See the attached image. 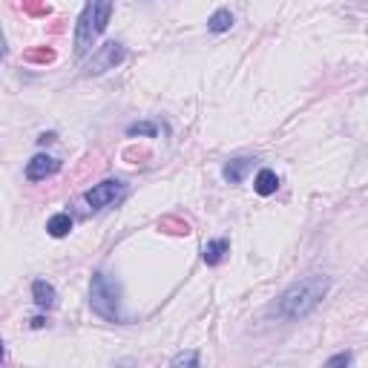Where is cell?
Masks as SVG:
<instances>
[{
    "label": "cell",
    "mask_w": 368,
    "mask_h": 368,
    "mask_svg": "<svg viewBox=\"0 0 368 368\" xmlns=\"http://www.w3.org/2000/svg\"><path fill=\"white\" fill-rule=\"evenodd\" d=\"M331 288V279L326 273H311L305 279L294 282L282 296H279L273 305H271V317L282 319V322H294V319H302L317 311V305L326 299Z\"/></svg>",
    "instance_id": "obj_1"
},
{
    "label": "cell",
    "mask_w": 368,
    "mask_h": 368,
    "mask_svg": "<svg viewBox=\"0 0 368 368\" xmlns=\"http://www.w3.org/2000/svg\"><path fill=\"white\" fill-rule=\"evenodd\" d=\"M90 308L106 319V322H121L124 314H121V285L115 282L113 276L106 273H95L93 282H90Z\"/></svg>",
    "instance_id": "obj_2"
},
{
    "label": "cell",
    "mask_w": 368,
    "mask_h": 368,
    "mask_svg": "<svg viewBox=\"0 0 368 368\" xmlns=\"http://www.w3.org/2000/svg\"><path fill=\"white\" fill-rule=\"evenodd\" d=\"M127 193V184L118 182V179H106L101 184H95L93 190H86L83 193V202L90 205L93 210H104V207H113L121 196Z\"/></svg>",
    "instance_id": "obj_3"
},
{
    "label": "cell",
    "mask_w": 368,
    "mask_h": 368,
    "mask_svg": "<svg viewBox=\"0 0 368 368\" xmlns=\"http://www.w3.org/2000/svg\"><path fill=\"white\" fill-rule=\"evenodd\" d=\"M124 47L121 43H104V47L93 55V61H90V75H101V72H106V70H115L118 63L124 61Z\"/></svg>",
    "instance_id": "obj_4"
},
{
    "label": "cell",
    "mask_w": 368,
    "mask_h": 368,
    "mask_svg": "<svg viewBox=\"0 0 368 368\" xmlns=\"http://www.w3.org/2000/svg\"><path fill=\"white\" fill-rule=\"evenodd\" d=\"M95 40V29H93V3L83 9V15L78 17V29H75V55H86Z\"/></svg>",
    "instance_id": "obj_5"
},
{
    "label": "cell",
    "mask_w": 368,
    "mask_h": 368,
    "mask_svg": "<svg viewBox=\"0 0 368 368\" xmlns=\"http://www.w3.org/2000/svg\"><path fill=\"white\" fill-rule=\"evenodd\" d=\"M58 170H61V161H58V159H49V156L38 153V156L26 164V179H29V182H43V179L55 176Z\"/></svg>",
    "instance_id": "obj_6"
},
{
    "label": "cell",
    "mask_w": 368,
    "mask_h": 368,
    "mask_svg": "<svg viewBox=\"0 0 368 368\" xmlns=\"http://www.w3.org/2000/svg\"><path fill=\"white\" fill-rule=\"evenodd\" d=\"M32 299H35L38 308L49 311V308H55L58 294H55V288L47 282V279H35V282H32Z\"/></svg>",
    "instance_id": "obj_7"
},
{
    "label": "cell",
    "mask_w": 368,
    "mask_h": 368,
    "mask_svg": "<svg viewBox=\"0 0 368 368\" xmlns=\"http://www.w3.org/2000/svg\"><path fill=\"white\" fill-rule=\"evenodd\" d=\"M250 167H253V159H248V156L233 159V161H227V164L222 167V179H225V182H230V184H239Z\"/></svg>",
    "instance_id": "obj_8"
},
{
    "label": "cell",
    "mask_w": 368,
    "mask_h": 368,
    "mask_svg": "<svg viewBox=\"0 0 368 368\" xmlns=\"http://www.w3.org/2000/svg\"><path fill=\"white\" fill-rule=\"evenodd\" d=\"M110 17H113V0H95L93 3V29H95V35H101L106 29Z\"/></svg>",
    "instance_id": "obj_9"
},
{
    "label": "cell",
    "mask_w": 368,
    "mask_h": 368,
    "mask_svg": "<svg viewBox=\"0 0 368 368\" xmlns=\"http://www.w3.org/2000/svg\"><path fill=\"white\" fill-rule=\"evenodd\" d=\"M253 190L259 193V196H273V193L279 190V176L273 170H259L256 182H253Z\"/></svg>",
    "instance_id": "obj_10"
},
{
    "label": "cell",
    "mask_w": 368,
    "mask_h": 368,
    "mask_svg": "<svg viewBox=\"0 0 368 368\" xmlns=\"http://www.w3.org/2000/svg\"><path fill=\"white\" fill-rule=\"evenodd\" d=\"M227 250H230L227 239H213V242H207V245L202 248V259H205L207 265H219Z\"/></svg>",
    "instance_id": "obj_11"
},
{
    "label": "cell",
    "mask_w": 368,
    "mask_h": 368,
    "mask_svg": "<svg viewBox=\"0 0 368 368\" xmlns=\"http://www.w3.org/2000/svg\"><path fill=\"white\" fill-rule=\"evenodd\" d=\"M70 230H72V216L70 213H55L52 219L47 222V233L55 236V239H63Z\"/></svg>",
    "instance_id": "obj_12"
},
{
    "label": "cell",
    "mask_w": 368,
    "mask_h": 368,
    "mask_svg": "<svg viewBox=\"0 0 368 368\" xmlns=\"http://www.w3.org/2000/svg\"><path fill=\"white\" fill-rule=\"evenodd\" d=\"M230 26H233L230 9H216V12L210 15V20H207V29H210L213 35H222V32H227Z\"/></svg>",
    "instance_id": "obj_13"
},
{
    "label": "cell",
    "mask_w": 368,
    "mask_h": 368,
    "mask_svg": "<svg viewBox=\"0 0 368 368\" xmlns=\"http://www.w3.org/2000/svg\"><path fill=\"white\" fill-rule=\"evenodd\" d=\"M127 136H147V138H156V136H159V127H156V124H147V121L129 124V127H127Z\"/></svg>",
    "instance_id": "obj_14"
},
{
    "label": "cell",
    "mask_w": 368,
    "mask_h": 368,
    "mask_svg": "<svg viewBox=\"0 0 368 368\" xmlns=\"http://www.w3.org/2000/svg\"><path fill=\"white\" fill-rule=\"evenodd\" d=\"M173 365H176V368H182V365H199V354L196 351L179 354V357H173Z\"/></svg>",
    "instance_id": "obj_15"
},
{
    "label": "cell",
    "mask_w": 368,
    "mask_h": 368,
    "mask_svg": "<svg viewBox=\"0 0 368 368\" xmlns=\"http://www.w3.org/2000/svg\"><path fill=\"white\" fill-rule=\"evenodd\" d=\"M349 362H351V354L349 351H342V354H337V357L328 360V365H349Z\"/></svg>",
    "instance_id": "obj_16"
},
{
    "label": "cell",
    "mask_w": 368,
    "mask_h": 368,
    "mask_svg": "<svg viewBox=\"0 0 368 368\" xmlns=\"http://www.w3.org/2000/svg\"><path fill=\"white\" fill-rule=\"evenodd\" d=\"M6 52H9L6 49V38H3V32H0V58H6Z\"/></svg>",
    "instance_id": "obj_17"
},
{
    "label": "cell",
    "mask_w": 368,
    "mask_h": 368,
    "mask_svg": "<svg viewBox=\"0 0 368 368\" xmlns=\"http://www.w3.org/2000/svg\"><path fill=\"white\" fill-rule=\"evenodd\" d=\"M43 326H47V319H43V317H35L32 319V328H43Z\"/></svg>",
    "instance_id": "obj_18"
},
{
    "label": "cell",
    "mask_w": 368,
    "mask_h": 368,
    "mask_svg": "<svg viewBox=\"0 0 368 368\" xmlns=\"http://www.w3.org/2000/svg\"><path fill=\"white\" fill-rule=\"evenodd\" d=\"M3 354H6V351H3V339H0V362H3Z\"/></svg>",
    "instance_id": "obj_19"
}]
</instances>
